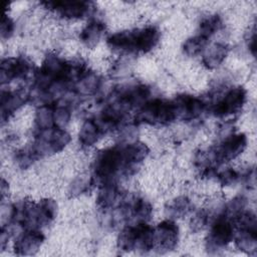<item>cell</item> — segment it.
Wrapping results in <instances>:
<instances>
[{"instance_id":"6da1fadb","label":"cell","mask_w":257,"mask_h":257,"mask_svg":"<svg viewBox=\"0 0 257 257\" xmlns=\"http://www.w3.org/2000/svg\"><path fill=\"white\" fill-rule=\"evenodd\" d=\"M149 149L143 143L108 148L101 151L94 160V178L101 184L114 183L118 176H128L147 158Z\"/></svg>"},{"instance_id":"7a4b0ae2","label":"cell","mask_w":257,"mask_h":257,"mask_svg":"<svg viewBox=\"0 0 257 257\" xmlns=\"http://www.w3.org/2000/svg\"><path fill=\"white\" fill-rule=\"evenodd\" d=\"M56 204L51 199L41 200L39 203L21 201L11 209V220L27 229H37L47 226L54 219Z\"/></svg>"},{"instance_id":"3957f363","label":"cell","mask_w":257,"mask_h":257,"mask_svg":"<svg viewBox=\"0 0 257 257\" xmlns=\"http://www.w3.org/2000/svg\"><path fill=\"white\" fill-rule=\"evenodd\" d=\"M159 40L160 31L155 26H147L111 34L106 41L107 45L114 50L146 53L152 50Z\"/></svg>"},{"instance_id":"277c9868","label":"cell","mask_w":257,"mask_h":257,"mask_svg":"<svg viewBox=\"0 0 257 257\" xmlns=\"http://www.w3.org/2000/svg\"><path fill=\"white\" fill-rule=\"evenodd\" d=\"M117 246L123 251L148 252L154 249V228L146 223L128 225L120 232Z\"/></svg>"},{"instance_id":"5b68a950","label":"cell","mask_w":257,"mask_h":257,"mask_svg":"<svg viewBox=\"0 0 257 257\" xmlns=\"http://www.w3.org/2000/svg\"><path fill=\"white\" fill-rule=\"evenodd\" d=\"M176 118L173 100L170 101L160 98L145 102L137 114L139 121L152 125L168 124Z\"/></svg>"},{"instance_id":"8992f818","label":"cell","mask_w":257,"mask_h":257,"mask_svg":"<svg viewBox=\"0 0 257 257\" xmlns=\"http://www.w3.org/2000/svg\"><path fill=\"white\" fill-rule=\"evenodd\" d=\"M70 141V136L63 128H48L39 131L32 146L36 157L55 154L61 151Z\"/></svg>"},{"instance_id":"52a82bcc","label":"cell","mask_w":257,"mask_h":257,"mask_svg":"<svg viewBox=\"0 0 257 257\" xmlns=\"http://www.w3.org/2000/svg\"><path fill=\"white\" fill-rule=\"evenodd\" d=\"M233 219L224 212L216 218L207 238L208 249H221L233 240L235 234Z\"/></svg>"},{"instance_id":"ba28073f","label":"cell","mask_w":257,"mask_h":257,"mask_svg":"<svg viewBox=\"0 0 257 257\" xmlns=\"http://www.w3.org/2000/svg\"><path fill=\"white\" fill-rule=\"evenodd\" d=\"M247 139L244 134H235L226 138L219 146L208 153L209 161L221 165L237 158L246 148Z\"/></svg>"},{"instance_id":"9c48e42d","label":"cell","mask_w":257,"mask_h":257,"mask_svg":"<svg viewBox=\"0 0 257 257\" xmlns=\"http://www.w3.org/2000/svg\"><path fill=\"white\" fill-rule=\"evenodd\" d=\"M246 100V90L242 86L231 88L213 107V113L225 117L239 112Z\"/></svg>"},{"instance_id":"30bf717a","label":"cell","mask_w":257,"mask_h":257,"mask_svg":"<svg viewBox=\"0 0 257 257\" xmlns=\"http://www.w3.org/2000/svg\"><path fill=\"white\" fill-rule=\"evenodd\" d=\"M179 240V228L172 220H165L154 228V248L159 252L173 250Z\"/></svg>"},{"instance_id":"8fae6325","label":"cell","mask_w":257,"mask_h":257,"mask_svg":"<svg viewBox=\"0 0 257 257\" xmlns=\"http://www.w3.org/2000/svg\"><path fill=\"white\" fill-rule=\"evenodd\" d=\"M41 4L69 19L81 18L89 13L91 9V3L87 1H45Z\"/></svg>"},{"instance_id":"7c38bea8","label":"cell","mask_w":257,"mask_h":257,"mask_svg":"<svg viewBox=\"0 0 257 257\" xmlns=\"http://www.w3.org/2000/svg\"><path fill=\"white\" fill-rule=\"evenodd\" d=\"M173 103L176 110V117L185 120L199 117L205 109V102L203 100L188 94L178 95L173 100Z\"/></svg>"},{"instance_id":"4fadbf2b","label":"cell","mask_w":257,"mask_h":257,"mask_svg":"<svg viewBox=\"0 0 257 257\" xmlns=\"http://www.w3.org/2000/svg\"><path fill=\"white\" fill-rule=\"evenodd\" d=\"M31 70L30 63L24 58H5L1 62L0 79L2 83L9 82L16 78H24Z\"/></svg>"},{"instance_id":"5bb4252c","label":"cell","mask_w":257,"mask_h":257,"mask_svg":"<svg viewBox=\"0 0 257 257\" xmlns=\"http://www.w3.org/2000/svg\"><path fill=\"white\" fill-rule=\"evenodd\" d=\"M44 240L43 234L37 229H27L22 232L14 243L15 253L18 255L34 254Z\"/></svg>"},{"instance_id":"9a60e30c","label":"cell","mask_w":257,"mask_h":257,"mask_svg":"<svg viewBox=\"0 0 257 257\" xmlns=\"http://www.w3.org/2000/svg\"><path fill=\"white\" fill-rule=\"evenodd\" d=\"M26 94L23 92L2 91L1 93V119L5 121L15 110L26 101Z\"/></svg>"},{"instance_id":"2e32d148","label":"cell","mask_w":257,"mask_h":257,"mask_svg":"<svg viewBox=\"0 0 257 257\" xmlns=\"http://www.w3.org/2000/svg\"><path fill=\"white\" fill-rule=\"evenodd\" d=\"M104 30H105V25L103 22L98 20H93L87 23L85 27L81 30L79 34V38L85 46L92 48L98 43Z\"/></svg>"},{"instance_id":"e0dca14e","label":"cell","mask_w":257,"mask_h":257,"mask_svg":"<svg viewBox=\"0 0 257 257\" xmlns=\"http://www.w3.org/2000/svg\"><path fill=\"white\" fill-rule=\"evenodd\" d=\"M103 135L102 130L95 119H87L83 122L79 132V142L82 147L94 145Z\"/></svg>"},{"instance_id":"ac0fdd59","label":"cell","mask_w":257,"mask_h":257,"mask_svg":"<svg viewBox=\"0 0 257 257\" xmlns=\"http://www.w3.org/2000/svg\"><path fill=\"white\" fill-rule=\"evenodd\" d=\"M101 188L98 192L96 202L100 209L106 210L111 208L119 198V190L115 183L101 184Z\"/></svg>"},{"instance_id":"d6986e66","label":"cell","mask_w":257,"mask_h":257,"mask_svg":"<svg viewBox=\"0 0 257 257\" xmlns=\"http://www.w3.org/2000/svg\"><path fill=\"white\" fill-rule=\"evenodd\" d=\"M233 239L235 240L237 247L248 254L256 250V229H237V232L234 234Z\"/></svg>"},{"instance_id":"ffe728a7","label":"cell","mask_w":257,"mask_h":257,"mask_svg":"<svg viewBox=\"0 0 257 257\" xmlns=\"http://www.w3.org/2000/svg\"><path fill=\"white\" fill-rule=\"evenodd\" d=\"M228 47L222 43H215L210 46L203 56V63L206 67L213 69L218 67L226 58Z\"/></svg>"},{"instance_id":"44dd1931","label":"cell","mask_w":257,"mask_h":257,"mask_svg":"<svg viewBox=\"0 0 257 257\" xmlns=\"http://www.w3.org/2000/svg\"><path fill=\"white\" fill-rule=\"evenodd\" d=\"M191 201L187 197L182 196L176 198L169 204L167 208V213L173 218H181L186 216L191 211Z\"/></svg>"},{"instance_id":"7402d4cb","label":"cell","mask_w":257,"mask_h":257,"mask_svg":"<svg viewBox=\"0 0 257 257\" xmlns=\"http://www.w3.org/2000/svg\"><path fill=\"white\" fill-rule=\"evenodd\" d=\"M53 106L51 104L42 105L36 111L35 123L38 131L54 128L53 124Z\"/></svg>"},{"instance_id":"603a6c76","label":"cell","mask_w":257,"mask_h":257,"mask_svg":"<svg viewBox=\"0 0 257 257\" xmlns=\"http://www.w3.org/2000/svg\"><path fill=\"white\" fill-rule=\"evenodd\" d=\"M221 27H222L221 17L217 14L210 15L201 21L198 34L208 39L213 34H215Z\"/></svg>"},{"instance_id":"cb8c5ba5","label":"cell","mask_w":257,"mask_h":257,"mask_svg":"<svg viewBox=\"0 0 257 257\" xmlns=\"http://www.w3.org/2000/svg\"><path fill=\"white\" fill-rule=\"evenodd\" d=\"M208 44V39L197 34L187 39L183 45L184 52L189 56H195L201 53Z\"/></svg>"},{"instance_id":"d4e9b609","label":"cell","mask_w":257,"mask_h":257,"mask_svg":"<svg viewBox=\"0 0 257 257\" xmlns=\"http://www.w3.org/2000/svg\"><path fill=\"white\" fill-rule=\"evenodd\" d=\"M70 119V111L66 106H53V124L56 128H64Z\"/></svg>"},{"instance_id":"484cf974","label":"cell","mask_w":257,"mask_h":257,"mask_svg":"<svg viewBox=\"0 0 257 257\" xmlns=\"http://www.w3.org/2000/svg\"><path fill=\"white\" fill-rule=\"evenodd\" d=\"M216 176L218 177L219 182L223 186H229V185L235 184L239 179L238 173L233 169H227L219 174H216Z\"/></svg>"},{"instance_id":"4316f807","label":"cell","mask_w":257,"mask_h":257,"mask_svg":"<svg viewBox=\"0 0 257 257\" xmlns=\"http://www.w3.org/2000/svg\"><path fill=\"white\" fill-rule=\"evenodd\" d=\"M0 30H1V37L2 38H9L13 33L14 23L6 14H4L2 16Z\"/></svg>"}]
</instances>
